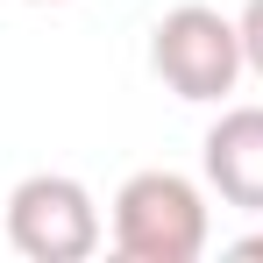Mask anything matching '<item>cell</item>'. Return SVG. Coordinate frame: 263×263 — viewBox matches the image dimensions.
Instances as JSON below:
<instances>
[{
    "mask_svg": "<svg viewBox=\"0 0 263 263\" xmlns=\"http://www.w3.org/2000/svg\"><path fill=\"white\" fill-rule=\"evenodd\" d=\"M235 29H242V57H249V71L263 79V0H249V7L235 14Z\"/></svg>",
    "mask_w": 263,
    "mask_h": 263,
    "instance_id": "obj_5",
    "label": "cell"
},
{
    "mask_svg": "<svg viewBox=\"0 0 263 263\" xmlns=\"http://www.w3.org/2000/svg\"><path fill=\"white\" fill-rule=\"evenodd\" d=\"M149 71H157L178 100L214 107V100H228L235 79L249 71V57H242V29H235L220 7L185 0V7H171V14L149 29Z\"/></svg>",
    "mask_w": 263,
    "mask_h": 263,
    "instance_id": "obj_2",
    "label": "cell"
},
{
    "mask_svg": "<svg viewBox=\"0 0 263 263\" xmlns=\"http://www.w3.org/2000/svg\"><path fill=\"white\" fill-rule=\"evenodd\" d=\"M199 164L228 206L263 214V107H220V121L199 142Z\"/></svg>",
    "mask_w": 263,
    "mask_h": 263,
    "instance_id": "obj_4",
    "label": "cell"
},
{
    "mask_svg": "<svg viewBox=\"0 0 263 263\" xmlns=\"http://www.w3.org/2000/svg\"><path fill=\"white\" fill-rule=\"evenodd\" d=\"M29 7H57V0H29Z\"/></svg>",
    "mask_w": 263,
    "mask_h": 263,
    "instance_id": "obj_7",
    "label": "cell"
},
{
    "mask_svg": "<svg viewBox=\"0 0 263 263\" xmlns=\"http://www.w3.org/2000/svg\"><path fill=\"white\" fill-rule=\"evenodd\" d=\"M214 242L206 192L185 171H135L114 192V256L128 263H199Z\"/></svg>",
    "mask_w": 263,
    "mask_h": 263,
    "instance_id": "obj_1",
    "label": "cell"
},
{
    "mask_svg": "<svg viewBox=\"0 0 263 263\" xmlns=\"http://www.w3.org/2000/svg\"><path fill=\"white\" fill-rule=\"evenodd\" d=\"M235 256H263V235H242V242H235Z\"/></svg>",
    "mask_w": 263,
    "mask_h": 263,
    "instance_id": "obj_6",
    "label": "cell"
},
{
    "mask_svg": "<svg viewBox=\"0 0 263 263\" xmlns=\"http://www.w3.org/2000/svg\"><path fill=\"white\" fill-rule=\"evenodd\" d=\"M107 242V220L71 171H29L7 192V249L29 263H86Z\"/></svg>",
    "mask_w": 263,
    "mask_h": 263,
    "instance_id": "obj_3",
    "label": "cell"
}]
</instances>
